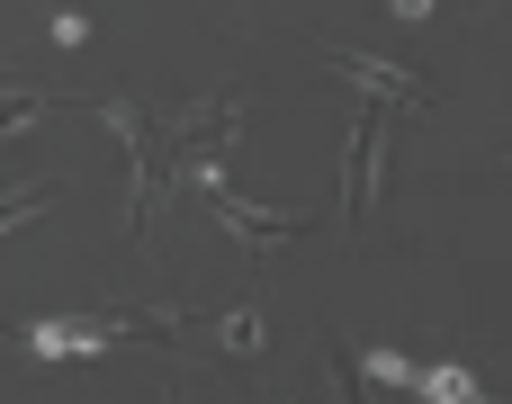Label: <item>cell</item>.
I'll list each match as a JSON object with an SVG mask.
<instances>
[{
    "label": "cell",
    "mask_w": 512,
    "mask_h": 404,
    "mask_svg": "<svg viewBox=\"0 0 512 404\" xmlns=\"http://www.w3.org/2000/svg\"><path fill=\"white\" fill-rule=\"evenodd\" d=\"M126 333H135V324H117V315H108V324H63V315L27 324V342H36L45 360H90V351H117Z\"/></svg>",
    "instance_id": "1"
},
{
    "label": "cell",
    "mask_w": 512,
    "mask_h": 404,
    "mask_svg": "<svg viewBox=\"0 0 512 404\" xmlns=\"http://www.w3.org/2000/svg\"><path fill=\"white\" fill-rule=\"evenodd\" d=\"M342 81H351L360 99H378V108H414V99H423V90H414L396 63H378V54H342Z\"/></svg>",
    "instance_id": "2"
},
{
    "label": "cell",
    "mask_w": 512,
    "mask_h": 404,
    "mask_svg": "<svg viewBox=\"0 0 512 404\" xmlns=\"http://www.w3.org/2000/svg\"><path fill=\"white\" fill-rule=\"evenodd\" d=\"M387 9H396V18H432L441 0H387Z\"/></svg>",
    "instance_id": "7"
},
{
    "label": "cell",
    "mask_w": 512,
    "mask_h": 404,
    "mask_svg": "<svg viewBox=\"0 0 512 404\" xmlns=\"http://www.w3.org/2000/svg\"><path fill=\"white\" fill-rule=\"evenodd\" d=\"M216 207H225V234L234 243H288V234H306V216H270V207H243V198H225V189H207Z\"/></svg>",
    "instance_id": "3"
},
{
    "label": "cell",
    "mask_w": 512,
    "mask_h": 404,
    "mask_svg": "<svg viewBox=\"0 0 512 404\" xmlns=\"http://www.w3.org/2000/svg\"><path fill=\"white\" fill-rule=\"evenodd\" d=\"M360 369H369L378 387H423V369H414V360H396V351H369Z\"/></svg>",
    "instance_id": "5"
},
{
    "label": "cell",
    "mask_w": 512,
    "mask_h": 404,
    "mask_svg": "<svg viewBox=\"0 0 512 404\" xmlns=\"http://www.w3.org/2000/svg\"><path fill=\"white\" fill-rule=\"evenodd\" d=\"M216 342H225V351H261V315H225Z\"/></svg>",
    "instance_id": "6"
},
{
    "label": "cell",
    "mask_w": 512,
    "mask_h": 404,
    "mask_svg": "<svg viewBox=\"0 0 512 404\" xmlns=\"http://www.w3.org/2000/svg\"><path fill=\"white\" fill-rule=\"evenodd\" d=\"M414 396H432V404H486V387L468 378V369H423V387Z\"/></svg>",
    "instance_id": "4"
}]
</instances>
